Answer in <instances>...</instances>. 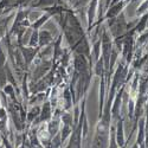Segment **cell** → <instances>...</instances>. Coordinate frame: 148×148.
<instances>
[{
    "mask_svg": "<svg viewBox=\"0 0 148 148\" xmlns=\"http://www.w3.org/2000/svg\"><path fill=\"white\" fill-rule=\"evenodd\" d=\"M50 17H51V14H50V13H47V12H46L45 14L40 16L38 19H36V20H34V23L32 24V29H33V30H38V29L43 25V24H44L49 18H50Z\"/></svg>",
    "mask_w": 148,
    "mask_h": 148,
    "instance_id": "7",
    "label": "cell"
},
{
    "mask_svg": "<svg viewBox=\"0 0 148 148\" xmlns=\"http://www.w3.org/2000/svg\"><path fill=\"white\" fill-rule=\"evenodd\" d=\"M49 117H50V106H49V103H45V106L43 108V112L40 114V121H45Z\"/></svg>",
    "mask_w": 148,
    "mask_h": 148,
    "instance_id": "10",
    "label": "cell"
},
{
    "mask_svg": "<svg viewBox=\"0 0 148 148\" xmlns=\"http://www.w3.org/2000/svg\"><path fill=\"white\" fill-rule=\"evenodd\" d=\"M0 148H1V146H0Z\"/></svg>",
    "mask_w": 148,
    "mask_h": 148,
    "instance_id": "16",
    "label": "cell"
},
{
    "mask_svg": "<svg viewBox=\"0 0 148 148\" xmlns=\"http://www.w3.org/2000/svg\"><path fill=\"white\" fill-rule=\"evenodd\" d=\"M33 0H14V8H23L29 5H32Z\"/></svg>",
    "mask_w": 148,
    "mask_h": 148,
    "instance_id": "9",
    "label": "cell"
},
{
    "mask_svg": "<svg viewBox=\"0 0 148 148\" xmlns=\"http://www.w3.org/2000/svg\"><path fill=\"white\" fill-rule=\"evenodd\" d=\"M52 37H51V33L49 31H40L39 32V45L40 46H44L46 44H49L51 42Z\"/></svg>",
    "mask_w": 148,
    "mask_h": 148,
    "instance_id": "6",
    "label": "cell"
},
{
    "mask_svg": "<svg viewBox=\"0 0 148 148\" xmlns=\"http://www.w3.org/2000/svg\"><path fill=\"white\" fill-rule=\"evenodd\" d=\"M3 142H4V145H5L6 148H12L11 145H10V142H8V140L6 139V136H3Z\"/></svg>",
    "mask_w": 148,
    "mask_h": 148,
    "instance_id": "15",
    "label": "cell"
},
{
    "mask_svg": "<svg viewBox=\"0 0 148 148\" xmlns=\"http://www.w3.org/2000/svg\"><path fill=\"white\" fill-rule=\"evenodd\" d=\"M38 49H32V47H21V52L24 56V59H25V63L29 65L31 63V60L34 58Z\"/></svg>",
    "mask_w": 148,
    "mask_h": 148,
    "instance_id": "4",
    "label": "cell"
},
{
    "mask_svg": "<svg viewBox=\"0 0 148 148\" xmlns=\"http://www.w3.org/2000/svg\"><path fill=\"white\" fill-rule=\"evenodd\" d=\"M55 5H63L66 6L64 0H38L37 3H32L31 7L33 8H46V7H51Z\"/></svg>",
    "mask_w": 148,
    "mask_h": 148,
    "instance_id": "2",
    "label": "cell"
},
{
    "mask_svg": "<svg viewBox=\"0 0 148 148\" xmlns=\"http://www.w3.org/2000/svg\"><path fill=\"white\" fill-rule=\"evenodd\" d=\"M109 55H110V39H109L107 32H104L103 33V56H104V60H106L107 66H108Z\"/></svg>",
    "mask_w": 148,
    "mask_h": 148,
    "instance_id": "5",
    "label": "cell"
},
{
    "mask_svg": "<svg viewBox=\"0 0 148 148\" xmlns=\"http://www.w3.org/2000/svg\"><path fill=\"white\" fill-rule=\"evenodd\" d=\"M38 115H39V108H38V107H36V108H33L31 112L29 113V120L32 121L36 116H38Z\"/></svg>",
    "mask_w": 148,
    "mask_h": 148,
    "instance_id": "13",
    "label": "cell"
},
{
    "mask_svg": "<svg viewBox=\"0 0 148 148\" xmlns=\"http://www.w3.org/2000/svg\"><path fill=\"white\" fill-rule=\"evenodd\" d=\"M123 6H125V3H116L114 5H110V7L108 8V12H107V14H106V18L107 19H112V18H115L120 12L121 10L123 8Z\"/></svg>",
    "mask_w": 148,
    "mask_h": 148,
    "instance_id": "3",
    "label": "cell"
},
{
    "mask_svg": "<svg viewBox=\"0 0 148 148\" xmlns=\"http://www.w3.org/2000/svg\"><path fill=\"white\" fill-rule=\"evenodd\" d=\"M16 17V13H10V14H3L0 16V38H4V37L8 33V24L11 21V19Z\"/></svg>",
    "mask_w": 148,
    "mask_h": 148,
    "instance_id": "1",
    "label": "cell"
},
{
    "mask_svg": "<svg viewBox=\"0 0 148 148\" xmlns=\"http://www.w3.org/2000/svg\"><path fill=\"white\" fill-rule=\"evenodd\" d=\"M57 127H58L57 121L51 122V123H50V126H49V128H50V133H51V134H55V133L57 132Z\"/></svg>",
    "mask_w": 148,
    "mask_h": 148,
    "instance_id": "14",
    "label": "cell"
},
{
    "mask_svg": "<svg viewBox=\"0 0 148 148\" xmlns=\"http://www.w3.org/2000/svg\"><path fill=\"white\" fill-rule=\"evenodd\" d=\"M6 65V55L1 47V44H0V68H4Z\"/></svg>",
    "mask_w": 148,
    "mask_h": 148,
    "instance_id": "12",
    "label": "cell"
},
{
    "mask_svg": "<svg viewBox=\"0 0 148 148\" xmlns=\"http://www.w3.org/2000/svg\"><path fill=\"white\" fill-rule=\"evenodd\" d=\"M6 84H7V76H6L5 66H4V68H0V89H4Z\"/></svg>",
    "mask_w": 148,
    "mask_h": 148,
    "instance_id": "8",
    "label": "cell"
},
{
    "mask_svg": "<svg viewBox=\"0 0 148 148\" xmlns=\"http://www.w3.org/2000/svg\"><path fill=\"white\" fill-rule=\"evenodd\" d=\"M37 43H39V32H37V30H34V32L31 36V39H30V45L34 46V45H37Z\"/></svg>",
    "mask_w": 148,
    "mask_h": 148,
    "instance_id": "11",
    "label": "cell"
}]
</instances>
